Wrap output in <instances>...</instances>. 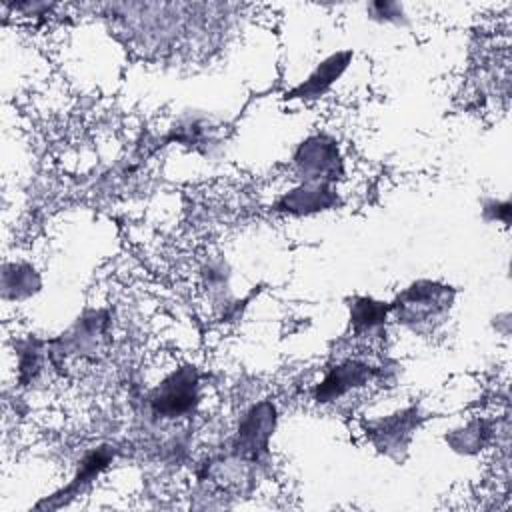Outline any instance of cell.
I'll return each instance as SVG.
<instances>
[{"instance_id":"cell-1","label":"cell","mask_w":512,"mask_h":512,"mask_svg":"<svg viewBox=\"0 0 512 512\" xmlns=\"http://www.w3.org/2000/svg\"><path fill=\"white\" fill-rule=\"evenodd\" d=\"M454 300L456 290L450 284L438 280H416L388 302L390 318L412 334H432L450 318Z\"/></svg>"},{"instance_id":"cell-2","label":"cell","mask_w":512,"mask_h":512,"mask_svg":"<svg viewBox=\"0 0 512 512\" xmlns=\"http://www.w3.org/2000/svg\"><path fill=\"white\" fill-rule=\"evenodd\" d=\"M202 398L200 372L192 364L170 370L146 394V406L154 420L174 422L192 416Z\"/></svg>"},{"instance_id":"cell-3","label":"cell","mask_w":512,"mask_h":512,"mask_svg":"<svg viewBox=\"0 0 512 512\" xmlns=\"http://www.w3.org/2000/svg\"><path fill=\"white\" fill-rule=\"evenodd\" d=\"M278 424V410L272 400H260L248 406L238 418L236 430L228 442V458L234 464L256 466L270 456V440Z\"/></svg>"},{"instance_id":"cell-4","label":"cell","mask_w":512,"mask_h":512,"mask_svg":"<svg viewBox=\"0 0 512 512\" xmlns=\"http://www.w3.org/2000/svg\"><path fill=\"white\" fill-rule=\"evenodd\" d=\"M290 162L298 180L336 184L344 174L342 150L336 138L326 132H316L300 140Z\"/></svg>"},{"instance_id":"cell-5","label":"cell","mask_w":512,"mask_h":512,"mask_svg":"<svg viewBox=\"0 0 512 512\" xmlns=\"http://www.w3.org/2000/svg\"><path fill=\"white\" fill-rule=\"evenodd\" d=\"M422 418L424 416L418 406H406L386 416L368 420L364 424V434L376 452L400 462L404 460Z\"/></svg>"},{"instance_id":"cell-6","label":"cell","mask_w":512,"mask_h":512,"mask_svg":"<svg viewBox=\"0 0 512 512\" xmlns=\"http://www.w3.org/2000/svg\"><path fill=\"white\" fill-rule=\"evenodd\" d=\"M380 370L362 358H344L330 366L312 388V400L320 406L336 404L376 382Z\"/></svg>"},{"instance_id":"cell-7","label":"cell","mask_w":512,"mask_h":512,"mask_svg":"<svg viewBox=\"0 0 512 512\" xmlns=\"http://www.w3.org/2000/svg\"><path fill=\"white\" fill-rule=\"evenodd\" d=\"M336 206H340L336 184L298 180L292 188H288L274 200L272 210L278 216L308 218V216L330 212Z\"/></svg>"},{"instance_id":"cell-8","label":"cell","mask_w":512,"mask_h":512,"mask_svg":"<svg viewBox=\"0 0 512 512\" xmlns=\"http://www.w3.org/2000/svg\"><path fill=\"white\" fill-rule=\"evenodd\" d=\"M114 458H116V450L110 444H100V446L88 450L80 458L70 482L66 486H62L58 492L40 500L34 508L56 510V508H62L64 504H68L70 500L78 498L96 482V478L114 462Z\"/></svg>"},{"instance_id":"cell-9","label":"cell","mask_w":512,"mask_h":512,"mask_svg":"<svg viewBox=\"0 0 512 512\" xmlns=\"http://www.w3.org/2000/svg\"><path fill=\"white\" fill-rule=\"evenodd\" d=\"M352 58V50H338L328 54L314 66V70L302 82H298L284 94V100L314 102L318 98H324L334 88V84L344 76V72L352 64Z\"/></svg>"},{"instance_id":"cell-10","label":"cell","mask_w":512,"mask_h":512,"mask_svg":"<svg viewBox=\"0 0 512 512\" xmlns=\"http://www.w3.org/2000/svg\"><path fill=\"white\" fill-rule=\"evenodd\" d=\"M348 314L356 338L376 340L390 320V304L372 296H354L348 304Z\"/></svg>"},{"instance_id":"cell-11","label":"cell","mask_w":512,"mask_h":512,"mask_svg":"<svg viewBox=\"0 0 512 512\" xmlns=\"http://www.w3.org/2000/svg\"><path fill=\"white\" fill-rule=\"evenodd\" d=\"M42 288V276L32 262L26 260H6L2 264V300L22 302L36 296Z\"/></svg>"},{"instance_id":"cell-12","label":"cell","mask_w":512,"mask_h":512,"mask_svg":"<svg viewBox=\"0 0 512 512\" xmlns=\"http://www.w3.org/2000/svg\"><path fill=\"white\" fill-rule=\"evenodd\" d=\"M490 434H492L490 422L476 418V420H470V422L462 424L460 428L450 430L444 436V440H446L450 450H454L458 454H464V456H472L488 444Z\"/></svg>"},{"instance_id":"cell-13","label":"cell","mask_w":512,"mask_h":512,"mask_svg":"<svg viewBox=\"0 0 512 512\" xmlns=\"http://www.w3.org/2000/svg\"><path fill=\"white\" fill-rule=\"evenodd\" d=\"M170 140L198 150L200 146H206L204 142L214 140V126L206 118H188L174 126Z\"/></svg>"},{"instance_id":"cell-14","label":"cell","mask_w":512,"mask_h":512,"mask_svg":"<svg viewBox=\"0 0 512 512\" xmlns=\"http://www.w3.org/2000/svg\"><path fill=\"white\" fill-rule=\"evenodd\" d=\"M44 366V354L40 344L28 340L20 346L18 350V382L22 386L32 384V380H36V376L42 372Z\"/></svg>"},{"instance_id":"cell-15","label":"cell","mask_w":512,"mask_h":512,"mask_svg":"<svg viewBox=\"0 0 512 512\" xmlns=\"http://www.w3.org/2000/svg\"><path fill=\"white\" fill-rule=\"evenodd\" d=\"M366 14L376 24H386V26H406L408 24L406 6L400 2H394V0L370 2V4H366Z\"/></svg>"},{"instance_id":"cell-16","label":"cell","mask_w":512,"mask_h":512,"mask_svg":"<svg viewBox=\"0 0 512 512\" xmlns=\"http://www.w3.org/2000/svg\"><path fill=\"white\" fill-rule=\"evenodd\" d=\"M482 214H484V220H488V222L508 224L510 222V202L508 200L490 198V200L484 202Z\"/></svg>"}]
</instances>
